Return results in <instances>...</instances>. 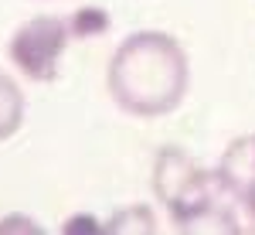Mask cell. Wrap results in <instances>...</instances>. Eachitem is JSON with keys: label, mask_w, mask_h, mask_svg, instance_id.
I'll return each mask as SVG.
<instances>
[{"label": "cell", "mask_w": 255, "mask_h": 235, "mask_svg": "<svg viewBox=\"0 0 255 235\" xmlns=\"http://www.w3.org/2000/svg\"><path fill=\"white\" fill-rule=\"evenodd\" d=\"M218 174L232 191L245 225L255 229V133L228 143V150L218 160Z\"/></svg>", "instance_id": "277c9868"}, {"label": "cell", "mask_w": 255, "mask_h": 235, "mask_svg": "<svg viewBox=\"0 0 255 235\" xmlns=\"http://www.w3.org/2000/svg\"><path fill=\"white\" fill-rule=\"evenodd\" d=\"M153 195L177 232H242L245 218L221 174L201 167L180 147H163L153 160Z\"/></svg>", "instance_id": "7a4b0ae2"}, {"label": "cell", "mask_w": 255, "mask_h": 235, "mask_svg": "<svg viewBox=\"0 0 255 235\" xmlns=\"http://www.w3.org/2000/svg\"><path fill=\"white\" fill-rule=\"evenodd\" d=\"M72 34V24L58 14H38L24 20L7 41V55L24 78L31 82H55L61 72V58Z\"/></svg>", "instance_id": "3957f363"}, {"label": "cell", "mask_w": 255, "mask_h": 235, "mask_svg": "<svg viewBox=\"0 0 255 235\" xmlns=\"http://www.w3.org/2000/svg\"><path fill=\"white\" fill-rule=\"evenodd\" d=\"M109 232H157V218L150 208H126V212H119L113 222H109Z\"/></svg>", "instance_id": "8992f818"}, {"label": "cell", "mask_w": 255, "mask_h": 235, "mask_svg": "<svg viewBox=\"0 0 255 235\" xmlns=\"http://www.w3.org/2000/svg\"><path fill=\"white\" fill-rule=\"evenodd\" d=\"M106 82L123 113L157 119L184 102L191 85V65L180 41L167 31H133L113 51Z\"/></svg>", "instance_id": "6da1fadb"}, {"label": "cell", "mask_w": 255, "mask_h": 235, "mask_svg": "<svg viewBox=\"0 0 255 235\" xmlns=\"http://www.w3.org/2000/svg\"><path fill=\"white\" fill-rule=\"evenodd\" d=\"M68 24H72V34H75V38H92V34H102V31L109 27V17H106L99 7H85L79 14H72Z\"/></svg>", "instance_id": "52a82bcc"}, {"label": "cell", "mask_w": 255, "mask_h": 235, "mask_svg": "<svg viewBox=\"0 0 255 235\" xmlns=\"http://www.w3.org/2000/svg\"><path fill=\"white\" fill-rule=\"evenodd\" d=\"M24 123V96H20L17 82L0 72V140L14 137Z\"/></svg>", "instance_id": "5b68a950"}]
</instances>
